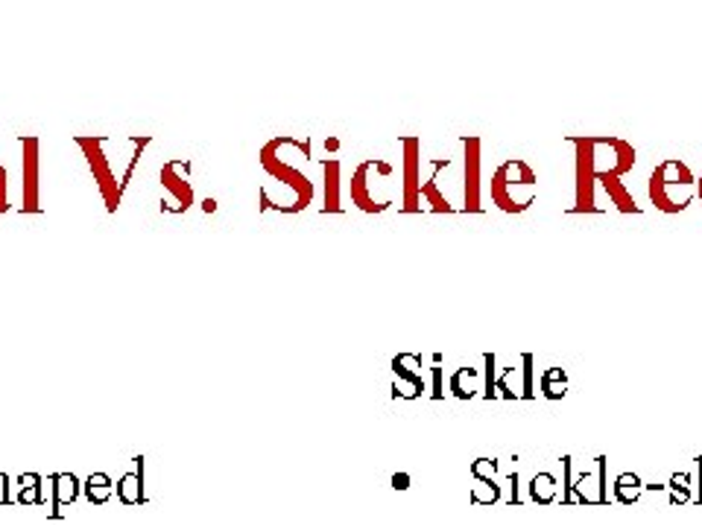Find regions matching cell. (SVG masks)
I'll list each match as a JSON object with an SVG mask.
<instances>
[{"label": "cell", "mask_w": 702, "mask_h": 525, "mask_svg": "<svg viewBox=\"0 0 702 525\" xmlns=\"http://www.w3.org/2000/svg\"><path fill=\"white\" fill-rule=\"evenodd\" d=\"M568 141L576 149V205L571 214H600L594 205V181L600 175L621 179L635 167V146L621 137H594L571 134Z\"/></svg>", "instance_id": "6da1fadb"}, {"label": "cell", "mask_w": 702, "mask_h": 525, "mask_svg": "<svg viewBox=\"0 0 702 525\" xmlns=\"http://www.w3.org/2000/svg\"><path fill=\"white\" fill-rule=\"evenodd\" d=\"M647 193H650V202L661 214H682L697 196V179L685 161L668 158L652 170L647 181Z\"/></svg>", "instance_id": "7a4b0ae2"}, {"label": "cell", "mask_w": 702, "mask_h": 525, "mask_svg": "<svg viewBox=\"0 0 702 525\" xmlns=\"http://www.w3.org/2000/svg\"><path fill=\"white\" fill-rule=\"evenodd\" d=\"M536 187H538V179L533 167L521 158H510L491 175V202L503 214H524L536 202Z\"/></svg>", "instance_id": "3957f363"}, {"label": "cell", "mask_w": 702, "mask_h": 525, "mask_svg": "<svg viewBox=\"0 0 702 525\" xmlns=\"http://www.w3.org/2000/svg\"><path fill=\"white\" fill-rule=\"evenodd\" d=\"M261 167L267 175H273L276 181H285L287 187H293V193H295L293 205L281 207V214H302V210H307V205L314 202V181L295 164H290V158L285 155V141H281V134L273 137V141L261 149Z\"/></svg>", "instance_id": "277c9868"}, {"label": "cell", "mask_w": 702, "mask_h": 525, "mask_svg": "<svg viewBox=\"0 0 702 525\" xmlns=\"http://www.w3.org/2000/svg\"><path fill=\"white\" fill-rule=\"evenodd\" d=\"M73 141H77L85 161H89L91 175H94V181H97V190H100L103 202H106V210H108V214H117V207L123 202V190H120L117 172L112 170V161L106 158L108 137L106 134H77Z\"/></svg>", "instance_id": "5b68a950"}, {"label": "cell", "mask_w": 702, "mask_h": 525, "mask_svg": "<svg viewBox=\"0 0 702 525\" xmlns=\"http://www.w3.org/2000/svg\"><path fill=\"white\" fill-rule=\"evenodd\" d=\"M392 175V164L378 158L363 161L360 167L351 175V202L363 210V214H384V210L392 205L389 198H378L375 196V184L387 181Z\"/></svg>", "instance_id": "8992f818"}, {"label": "cell", "mask_w": 702, "mask_h": 525, "mask_svg": "<svg viewBox=\"0 0 702 525\" xmlns=\"http://www.w3.org/2000/svg\"><path fill=\"white\" fill-rule=\"evenodd\" d=\"M21 143V190H23V202L21 210L23 214H39L42 210V196H39V187H42V141L35 134H21L18 137Z\"/></svg>", "instance_id": "52a82bcc"}, {"label": "cell", "mask_w": 702, "mask_h": 525, "mask_svg": "<svg viewBox=\"0 0 702 525\" xmlns=\"http://www.w3.org/2000/svg\"><path fill=\"white\" fill-rule=\"evenodd\" d=\"M191 175V161L170 158L162 167V184L167 196L162 198V214H188L193 205V187L188 181Z\"/></svg>", "instance_id": "ba28073f"}, {"label": "cell", "mask_w": 702, "mask_h": 525, "mask_svg": "<svg viewBox=\"0 0 702 525\" xmlns=\"http://www.w3.org/2000/svg\"><path fill=\"white\" fill-rule=\"evenodd\" d=\"M404 214H418L422 210V179H418V167H422V141L418 137H404Z\"/></svg>", "instance_id": "9c48e42d"}, {"label": "cell", "mask_w": 702, "mask_h": 525, "mask_svg": "<svg viewBox=\"0 0 702 525\" xmlns=\"http://www.w3.org/2000/svg\"><path fill=\"white\" fill-rule=\"evenodd\" d=\"M480 137L465 134L463 137V152H465V187H463V198L465 214H480L483 205H480V179H483V155H480Z\"/></svg>", "instance_id": "30bf717a"}, {"label": "cell", "mask_w": 702, "mask_h": 525, "mask_svg": "<svg viewBox=\"0 0 702 525\" xmlns=\"http://www.w3.org/2000/svg\"><path fill=\"white\" fill-rule=\"evenodd\" d=\"M392 373H396V385H392V397L396 400H416L427 389L422 377V356L418 354H398L392 359Z\"/></svg>", "instance_id": "8fae6325"}, {"label": "cell", "mask_w": 702, "mask_h": 525, "mask_svg": "<svg viewBox=\"0 0 702 525\" xmlns=\"http://www.w3.org/2000/svg\"><path fill=\"white\" fill-rule=\"evenodd\" d=\"M600 184H603V190L609 193V198H612V205L621 210V214H641V205L635 202V196L626 190V184L621 181V179H614V175H600L597 179Z\"/></svg>", "instance_id": "7c38bea8"}, {"label": "cell", "mask_w": 702, "mask_h": 525, "mask_svg": "<svg viewBox=\"0 0 702 525\" xmlns=\"http://www.w3.org/2000/svg\"><path fill=\"white\" fill-rule=\"evenodd\" d=\"M340 170L342 164L337 158H325L323 161V175H325V205H323V214H340L342 205H340Z\"/></svg>", "instance_id": "4fadbf2b"}, {"label": "cell", "mask_w": 702, "mask_h": 525, "mask_svg": "<svg viewBox=\"0 0 702 525\" xmlns=\"http://www.w3.org/2000/svg\"><path fill=\"white\" fill-rule=\"evenodd\" d=\"M138 461V470L126 473L120 482H117V499L123 505H141L144 502V458H135Z\"/></svg>", "instance_id": "5bb4252c"}, {"label": "cell", "mask_w": 702, "mask_h": 525, "mask_svg": "<svg viewBox=\"0 0 702 525\" xmlns=\"http://www.w3.org/2000/svg\"><path fill=\"white\" fill-rule=\"evenodd\" d=\"M557 476L553 473H536L533 482H529V499H533L536 505H553L557 502Z\"/></svg>", "instance_id": "9a60e30c"}, {"label": "cell", "mask_w": 702, "mask_h": 525, "mask_svg": "<svg viewBox=\"0 0 702 525\" xmlns=\"http://www.w3.org/2000/svg\"><path fill=\"white\" fill-rule=\"evenodd\" d=\"M53 493H56V511L53 517H59V508L61 505H70L73 499L80 496V482L73 473H56L53 476Z\"/></svg>", "instance_id": "2e32d148"}, {"label": "cell", "mask_w": 702, "mask_h": 525, "mask_svg": "<svg viewBox=\"0 0 702 525\" xmlns=\"http://www.w3.org/2000/svg\"><path fill=\"white\" fill-rule=\"evenodd\" d=\"M538 389L548 400H562L565 391H568V373L562 368H548L541 371V380H538Z\"/></svg>", "instance_id": "e0dca14e"}, {"label": "cell", "mask_w": 702, "mask_h": 525, "mask_svg": "<svg viewBox=\"0 0 702 525\" xmlns=\"http://www.w3.org/2000/svg\"><path fill=\"white\" fill-rule=\"evenodd\" d=\"M641 493H644V484H641V479L635 476V473H621V476L614 479V499H618L621 505L638 502Z\"/></svg>", "instance_id": "ac0fdd59"}, {"label": "cell", "mask_w": 702, "mask_h": 525, "mask_svg": "<svg viewBox=\"0 0 702 525\" xmlns=\"http://www.w3.org/2000/svg\"><path fill=\"white\" fill-rule=\"evenodd\" d=\"M150 143H153V134H132V137H129L132 155H129V164H126V170H123V179H120V190H123V193H126L132 175H135V170H138V161H141V155H144V149L150 146Z\"/></svg>", "instance_id": "d6986e66"}, {"label": "cell", "mask_w": 702, "mask_h": 525, "mask_svg": "<svg viewBox=\"0 0 702 525\" xmlns=\"http://www.w3.org/2000/svg\"><path fill=\"white\" fill-rule=\"evenodd\" d=\"M474 380H477V368H457L448 380V391L457 400H472L474 397V389H472Z\"/></svg>", "instance_id": "ffe728a7"}, {"label": "cell", "mask_w": 702, "mask_h": 525, "mask_svg": "<svg viewBox=\"0 0 702 525\" xmlns=\"http://www.w3.org/2000/svg\"><path fill=\"white\" fill-rule=\"evenodd\" d=\"M85 496H89V502H94V505L108 502V496H112V479H108L106 473H94V476H89V482H85Z\"/></svg>", "instance_id": "44dd1931"}, {"label": "cell", "mask_w": 702, "mask_h": 525, "mask_svg": "<svg viewBox=\"0 0 702 525\" xmlns=\"http://www.w3.org/2000/svg\"><path fill=\"white\" fill-rule=\"evenodd\" d=\"M468 499H472V505H495V502H501V484H495V479L491 482H477L474 479Z\"/></svg>", "instance_id": "7402d4cb"}, {"label": "cell", "mask_w": 702, "mask_h": 525, "mask_svg": "<svg viewBox=\"0 0 702 525\" xmlns=\"http://www.w3.org/2000/svg\"><path fill=\"white\" fill-rule=\"evenodd\" d=\"M18 482H21V496H18L21 505H42L44 502L42 493H39V487H42L39 473H27V476H21Z\"/></svg>", "instance_id": "603a6c76"}, {"label": "cell", "mask_w": 702, "mask_h": 525, "mask_svg": "<svg viewBox=\"0 0 702 525\" xmlns=\"http://www.w3.org/2000/svg\"><path fill=\"white\" fill-rule=\"evenodd\" d=\"M668 487H670V505L691 502V476H688V473H673Z\"/></svg>", "instance_id": "cb8c5ba5"}, {"label": "cell", "mask_w": 702, "mask_h": 525, "mask_svg": "<svg viewBox=\"0 0 702 525\" xmlns=\"http://www.w3.org/2000/svg\"><path fill=\"white\" fill-rule=\"evenodd\" d=\"M422 198L430 205V210H436V214H451V205H448V198L439 193V187H436V175L434 179H427L425 184H422Z\"/></svg>", "instance_id": "d4e9b609"}, {"label": "cell", "mask_w": 702, "mask_h": 525, "mask_svg": "<svg viewBox=\"0 0 702 525\" xmlns=\"http://www.w3.org/2000/svg\"><path fill=\"white\" fill-rule=\"evenodd\" d=\"M483 365H486L483 397H486V400H495V397H498V391H495V385H498V356H495V354H486V356H483Z\"/></svg>", "instance_id": "484cf974"}, {"label": "cell", "mask_w": 702, "mask_h": 525, "mask_svg": "<svg viewBox=\"0 0 702 525\" xmlns=\"http://www.w3.org/2000/svg\"><path fill=\"white\" fill-rule=\"evenodd\" d=\"M533 365H536L533 354H524L521 356V397L524 400H529V397L536 394V389H533Z\"/></svg>", "instance_id": "4316f807"}, {"label": "cell", "mask_w": 702, "mask_h": 525, "mask_svg": "<svg viewBox=\"0 0 702 525\" xmlns=\"http://www.w3.org/2000/svg\"><path fill=\"white\" fill-rule=\"evenodd\" d=\"M495 473H498V461L495 458H477V461H472V476L477 482H491V479H495Z\"/></svg>", "instance_id": "83f0119b"}, {"label": "cell", "mask_w": 702, "mask_h": 525, "mask_svg": "<svg viewBox=\"0 0 702 525\" xmlns=\"http://www.w3.org/2000/svg\"><path fill=\"white\" fill-rule=\"evenodd\" d=\"M606 465L609 458L606 456H597V502L600 505H609V484H606Z\"/></svg>", "instance_id": "f1b7e54d"}, {"label": "cell", "mask_w": 702, "mask_h": 525, "mask_svg": "<svg viewBox=\"0 0 702 525\" xmlns=\"http://www.w3.org/2000/svg\"><path fill=\"white\" fill-rule=\"evenodd\" d=\"M562 473H565V491H562V505L574 502V479H571V456L562 458Z\"/></svg>", "instance_id": "f546056e"}, {"label": "cell", "mask_w": 702, "mask_h": 525, "mask_svg": "<svg viewBox=\"0 0 702 525\" xmlns=\"http://www.w3.org/2000/svg\"><path fill=\"white\" fill-rule=\"evenodd\" d=\"M430 371H434V391H430V397H434V400H442V397H445V382H442V368H439V365H434Z\"/></svg>", "instance_id": "4dcf8cb0"}, {"label": "cell", "mask_w": 702, "mask_h": 525, "mask_svg": "<svg viewBox=\"0 0 702 525\" xmlns=\"http://www.w3.org/2000/svg\"><path fill=\"white\" fill-rule=\"evenodd\" d=\"M9 210V193H6V167L0 164V214Z\"/></svg>", "instance_id": "1f68e13d"}, {"label": "cell", "mask_w": 702, "mask_h": 525, "mask_svg": "<svg viewBox=\"0 0 702 525\" xmlns=\"http://www.w3.org/2000/svg\"><path fill=\"white\" fill-rule=\"evenodd\" d=\"M392 487H396V491H407V487H410L407 473H396V476H392Z\"/></svg>", "instance_id": "d6a6232c"}, {"label": "cell", "mask_w": 702, "mask_h": 525, "mask_svg": "<svg viewBox=\"0 0 702 525\" xmlns=\"http://www.w3.org/2000/svg\"><path fill=\"white\" fill-rule=\"evenodd\" d=\"M6 482H9V476H6V473H0V505H9V491H6Z\"/></svg>", "instance_id": "836d02e7"}, {"label": "cell", "mask_w": 702, "mask_h": 525, "mask_svg": "<svg viewBox=\"0 0 702 525\" xmlns=\"http://www.w3.org/2000/svg\"><path fill=\"white\" fill-rule=\"evenodd\" d=\"M337 149H340V141H337V137H328V141H325V152H337Z\"/></svg>", "instance_id": "e575fe53"}, {"label": "cell", "mask_w": 702, "mask_h": 525, "mask_svg": "<svg viewBox=\"0 0 702 525\" xmlns=\"http://www.w3.org/2000/svg\"><path fill=\"white\" fill-rule=\"evenodd\" d=\"M202 210H205V214H214V210H217V202H214V198H205V202H202Z\"/></svg>", "instance_id": "d590c367"}, {"label": "cell", "mask_w": 702, "mask_h": 525, "mask_svg": "<svg viewBox=\"0 0 702 525\" xmlns=\"http://www.w3.org/2000/svg\"><path fill=\"white\" fill-rule=\"evenodd\" d=\"M697 461H699V493H697V502L702 505V456Z\"/></svg>", "instance_id": "8d00e7d4"}, {"label": "cell", "mask_w": 702, "mask_h": 525, "mask_svg": "<svg viewBox=\"0 0 702 525\" xmlns=\"http://www.w3.org/2000/svg\"><path fill=\"white\" fill-rule=\"evenodd\" d=\"M697 196H699V202H702V172H699V179H697Z\"/></svg>", "instance_id": "74e56055"}]
</instances>
